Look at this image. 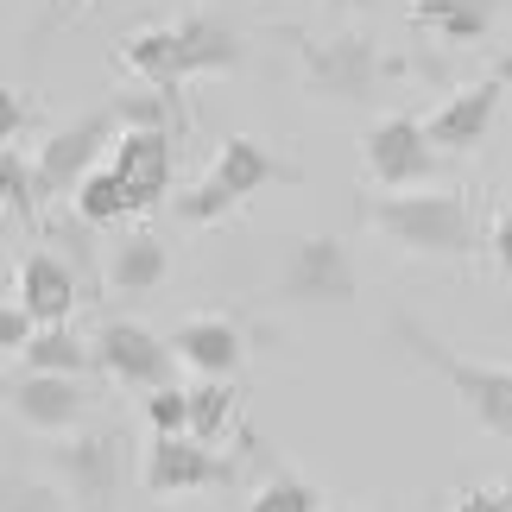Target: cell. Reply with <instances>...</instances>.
I'll use <instances>...</instances> for the list:
<instances>
[{"label": "cell", "mask_w": 512, "mask_h": 512, "mask_svg": "<svg viewBox=\"0 0 512 512\" xmlns=\"http://www.w3.org/2000/svg\"><path fill=\"white\" fill-rule=\"evenodd\" d=\"M228 209H234V196H228L222 184H215V177H209V184H196V190H184V196H177V215H184V222H196V228H203V222H222Z\"/></svg>", "instance_id": "4316f807"}, {"label": "cell", "mask_w": 512, "mask_h": 512, "mask_svg": "<svg viewBox=\"0 0 512 512\" xmlns=\"http://www.w3.org/2000/svg\"><path fill=\"white\" fill-rule=\"evenodd\" d=\"M146 424L152 437H177V430H190V386H152L146 392Z\"/></svg>", "instance_id": "cb8c5ba5"}, {"label": "cell", "mask_w": 512, "mask_h": 512, "mask_svg": "<svg viewBox=\"0 0 512 512\" xmlns=\"http://www.w3.org/2000/svg\"><path fill=\"white\" fill-rule=\"evenodd\" d=\"M247 512H323V494L298 475H272L260 494L247 500Z\"/></svg>", "instance_id": "603a6c76"}, {"label": "cell", "mask_w": 512, "mask_h": 512, "mask_svg": "<svg viewBox=\"0 0 512 512\" xmlns=\"http://www.w3.org/2000/svg\"><path fill=\"white\" fill-rule=\"evenodd\" d=\"M430 159H437V140L418 114H386L380 127H367L361 140V165L380 190H418L430 184Z\"/></svg>", "instance_id": "277c9868"}, {"label": "cell", "mask_w": 512, "mask_h": 512, "mask_svg": "<svg viewBox=\"0 0 512 512\" xmlns=\"http://www.w3.org/2000/svg\"><path fill=\"white\" fill-rule=\"evenodd\" d=\"M411 19L443 32L449 45H475L494 32V0H411Z\"/></svg>", "instance_id": "ac0fdd59"}, {"label": "cell", "mask_w": 512, "mask_h": 512, "mask_svg": "<svg viewBox=\"0 0 512 512\" xmlns=\"http://www.w3.org/2000/svg\"><path fill=\"white\" fill-rule=\"evenodd\" d=\"M234 64H241V38L222 19H209V13L177 19V70L184 76H222Z\"/></svg>", "instance_id": "9a60e30c"}, {"label": "cell", "mask_w": 512, "mask_h": 512, "mask_svg": "<svg viewBox=\"0 0 512 512\" xmlns=\"http://www.w3.org/2000/svg\"><path fill=\"white\" fill-rule=\"evenodd\" d=\"M304 83L317 95H329V102H373V89H380V51L361 32H342L329 45L304 38Z\"/></svg>", "instance_id": "52a82bcc"}, {"label": "cell", "mask_w": 512, "mask_h": 512, "mask_svg": "<svg viewBox=\"0 0 512 512\" xmlns=\"http://www.w3.org/2000/svg\"><path fill=\"white\" fill-rule=\"evenodd\" d=\"M95 367H102L114 386H127V392H152V386L177 380V348L159 342L140 323L114 317V323H102V336H95Z\"/></svg>", "instance_id": "8992f818"}, {"label": "cell", "mask_w": 512, "mask_h": 512, "mask_svg": "<svg viewBox=\"0 0 512 512\" xmlns=\"http://www.w3.org/2000/svg\"><path fill=\"white\" fill-rule=\"evenodd\" d=\"M165 272H171V253H165L159 234H146V228H133L127 241L108 247V285L127 291V298H146V291H159Z\"/></svg>", "instance_id": "2e32d148"}, {"label": "cell", "mask_w": 512, "mask_h": 512, "mask_svg": "<svg viewBox=\"0 0 512 512\" xmlns=\"http://www.w3.org/2000/svg\"><path fill=\"white\" fill-rule=\"evenodd\" d=\"M487 247H494V266H500V279L512 285V209H506L500 222H494V241H487Z\"/></svg>", "instance_id": "f546056e"}, {"label": "cell", "mask_w": 512, "mask_h": 512, "mask_svg": "<svg viewBox=\"0 0 512 512\" xmlns=\"http://www.w3.org/2000/svg\"><path fill=\"white\" fill-rule=\"evenodd\" d=\"M177 361L190 373H203V380H234V367H241V329L228 317H196L177 329Z\"/></svg>", "instance_id": "4fadbf2b"}, {"label": "cell", "mask_w": 512, "mask_h": 512, "mask_svg": "<svg viewBox=\"0 0 512 512\" xmlns=\"http://www.w3.org/2000/svg\"><path fill=\"white\" fill-rule=\"evenodd\" d=\"M114 121H121V114L102 108V114H83L76 127H57L51 140L38 146V159H32L38 190H45V196H76V184L95 171V159H102V152H114V140H121V133H114Z\"/></svg>", "instance_id": "5b68a950"}, {"label": "cell", "mask_w": 512, "mask_h": 512, "mask_svg": "<svg viewBox=\"0 0 512 512\" xmlns=\"http://www.w3.org/2000/svg\"><path fill=\"white\" fill-rule=\"evenodd\" d=\"M0 184H7V209H13V215H32V209H38V196H45V190H38V177H26V159H19V146L0 152Z\"/></svg>", "instance_id": "484cf974"}, {"label": "cell", "mask_w": 512, "mask_h": 512, "mask_svg": "<svg viewBox=\"0 0 512 512\" xmlns=\"http://www.w3.org/2000/svg\"><path fill=\"white\" fill-rule=\"evenodd\" d=\"M108 165L127 177L133 190V209H159L165 190H171V127H121V140H114Z\"/></svg>", "instance_id": "30bf717a"}, {"label": "cell", "mask_w": 512, "mask_h": 512, "mask_svg": "<svg viewBox=\"0 0 512 512\" xmlns=\"http://www.w3.org/2000/svg\"><path fill=\"white\" fill-rule=\"evenodd\" d=\"M19 121H26V95H19V89H0V127H7V146L19 140Z\"/></svg>", "instance_id": "4dcf8cb0"}, {"label": "cell", "mask_w": 512, "mask_h": 512, "mask_svg": "<svg viewBox=\"0 0 512 512\" xmlns=\"http://www.w3.org/2000/svg\"><path fill=\"white\" fill-rule=\"evenodd\" d=\"M76 215H83L89 228H108V222H127V215H140V209H133V190H127L121 171H114V165H95L83 184H76Z\"/></svg>", "instance_id": "ffe728a7"}, {"label": "cell", "mask_w": 512, "mask_h": 512, "mask_svg": "<svg viewBox=\"0 0 512 512\" xmlns=\"http://www.w3.org/2000/svg\"><path fill=\"white\" fill-rule=\"evenodd\" d=\"M392 336L405 342V354H418L430 373H443L449 392H456V405L487 430V437H512V367L462 361L456 348H443L424 323H411V317H392Z\"/></svg>", "instance_id": "7a4b0ae2"}, {"label": "cell", "mask_w": 512, "mask_h": 512, "mask_svg": "<svg viewBox=\"0 0 512 512\" xmlns=\"http://www.w3.org/2000/svg\"><path fill=\"white\" fill-rule=\"evenodd\" d=\"M336 13H361V7H373V0H329Z\"/></svg>", "instance_id": "1f68e13d"}, {"label": "cell", "mask_w": 512, "mask_h": 512, "mask_svg": "<svg viewBox=\"0 0 512 512\" xmlns=\"http://www.w3.org/2000/svg\"><path fill=\"white\" fill-rule=\"evenodd\" d=\"M279 298L285 304H354V266L336 234H298L279 266Z\"/></svg>", "instance_id": "3957f363"}, {"label": "cell", "mask_w": 512, "mask_h": 512, "mask_svg": "<svg viewBox=\"0 0 512 512\" xmlns=\"http://www.w3.org/2000/svg\"><path fill=\"white\" fill-rule=\"evenodd\" d=\"M215 184H222L234 203H247L253 190H266V184H279V177H298V165H285L272 146H260V140H247V133H234V140L222 146V159H215Z\"/></svg>", "instance_id": "5bb4252c"}, {"label": "cell", "mask_w": 512, "mask_h": 512, "mask_svg": "<svg viewBox=\"0 0 512 512\" xmlns=\"http://www.w3.org/2000/svg\"><path fill=\"white\" fill-rule=\"evenodd\" d=\"M456 512H512V487L481 481V487H468V494L456 500Z\"/></svg>", "instance_id": "f1b7e54d"}, {"label": "cell", "mask_w": 512, "mask_h": 512, "mask_svg": "<svg viewBox=\"0 0 512 512\" xmlns=\"http://www.w3.org/2000/svg\"><path fill=\"white\" fill-rule=\"evenodd\" d=\"M121 64L133 76H146V83H159V89H177L184 83V70H177V26H140L121 45Z\"/></svg>", "instance_id": "d6986e66"}, {"label": "cell", "mask_w": 512, "mask_h": 512, "mask_svg": "<svg viewBox=\"0 0 512 512\" xmlns=\"http://www.w3.org/2000/svg\"><path fill=\"white\" fill-rule=\"evenodd\" d=\"M57 7H64V13H70V7H83V0H57Z\"/></svg>", "instance_id": "e575fe53"}, {"label": "cell", "mask_w": 512, "mask_h": 512, "mask_svg": "<svg viewBox=\"0 0 512 512\" xmlns=\"http://www.w3.org/2000/svg\"><path fill=\"white\" fill-rule=\"evenodd\" d=\"M51 468L64 475L70 500L83 512H108L114 487H121V443L114 437H76V443H57L51 449Z\"/></svg>", "instance_id": "9c48e42d"}, {"label": "cell", "mask_w": 512, "mask_h": 512, "mask_svg": "<svg viewBox=\"0 0 512 512\" xmlns=\"http://www.w3.org/2000/svg\"><path fill=\"white\" fill-rule=\"evenodd\" d=\"M234 380H203V386H190V437H228V424H234Z\"/></svg>", "instance_id": "7402d4cb"}, {"label": "cell", "mask_w": 512, "mask_h": 512, "mask_svg": "<svg viewBox=\"0 0 512 512\" xmlns=\"http://www.w3.org/2000/svg\"><path fill=\"white\" fill-rule=\"evenodd\" d=\"M38 336V317H32V304L26 298H13V304H0V348L7 354H26V342Z\"/></svg>", "instance_id": "83f0119b"}, {"label": "cell", "mask_w": 512, "mask_h": 512, "mask_svg": "<svg viewBox=\"0 0 512 512\" xmlns=\"http://www.w3.org/2000/svg\"><path fill=\"white\" fill-rule=\"evenodd\" d=\"M367 228L386 234L392 247L405 253H430V260H462L475 247V222H468V203L456 190H386L380 203H367Z\"/></svg>", "instance_id": "6da1fadb"}, {"label": "cell", "mask_w": 512, "mask_h": 512, "mask_svg": "<svg viewBox=\"0 0 512 512\" xmlns=\"http://www.w3.org/2000/svg\"><path fill=\"white\" fill-rule=\"evenodd\" d=\"M26 367H38V373H83L95 367V348H83L70 336V323H38V336L26 342Z\"/></svg>", "instance_id": "44dd1931"}, {"label": "cell", "mask_w": 512, "mask_h": 512, "mask_svg": "<svg viewBox=\"0 0 512 512\" xmlns=\"http://www.w3.org/2000/svg\"><path fill=\"white\" fill-rule=\"evenodd\" d=\"M500 95H506V76L494 70L487 83H468L456 89L449 102L430 114V140H437V152H475L487 140V127H494V114H500Z\"/></svg>", "instance_id": "8fae6325"}, {"label": "cell", "mask_w": 512, "mask_h": 512, "mask_svg": "<svg viewBox=\"0 0 512 512\" xmlns=\"http://www.w3.org/2000/svg\"><path fill=\"white\" fill-rule=\"evenodd\" d=\"M266 7H304V0H266Z\"/></svg>", "instance_id": "836d02e7"}, {"label": "cell", "mask_w": 512, "mask_h": 512, "mask_svg": "<svg viewBox=\"0 0 512 512\" xmlns=\"http://www.w3.org/2000/svg\"><path fill=\"white\" fill-rule=\"evenodd\" d=\"M215 475H222V462H215V443L190 437V430L159 437V443L146 449V462H140L146 494H196V487H209Z\"/></svg>", "instance_id": "7c38bea8"}, {"label": "cell", "mask_w": 512, "mask_h": 512, "mask_svg": "<svg viewBox=\"0 0 512 512\" xmlns=\"http://www.w3.org/2000/svg\"><path fill=\"white\" fill-rule=\"evenodd\" d=\"M19 298L32 304L38 323H70V310H76V279H70V266L57 260V253H32V260L19 266Z\"/></svg>", "instance_id": "e0dca14e"}, {"label": "cell", "mask_w": 512, "mask_h": 512, "mask_svg": "<svg viewBox=\"0 0 512 512\" xmlns=\"http://www.w3.org/2000/svg\"><path fill=\"white\" fill-rule=\"evenodd\" d=\"M500 76H506V83H512V57H500Z\"/></svg>", "instance_id": "d6a6232c"}, {"label": "cell", "mask_w": 512, "mask_h": 512, "mask_svg": "<svg viewBox=\"0 0 512 512\" xmlns=\"http://www.w3.org/2000/svg\"><path fill=\"white\" fill-rule=\"evenodd\" d=\"M114 114H121V127H171V89H133L114 102Z\"/></svg>", "instance_id": "d4e9b609"}, {"label": "cell", "mask_w": 512, "mask_h": 512, "mask_svg": "<svg viewBox=\"0 0 512 512\" xmlns=\"http://www.w3.org/2000/svg\"><path fill=\"white\" fill-rule=\"evenodd\" d=\"M13 418L26 424V430H45V437H64V430H76L83 424V405H89V392H83V380L76 373H38V367H26L13 380Z\"/></svg>", "instance_id": "ba28073f"}, {"label": "cell", "mask_w": 512, "mask_h": 512, "mask_svg": "<svg viewBox=\"0 0 512 512\" xmlns=\"http://www.w3.org/2000/svg\"><path fill=\"white\" fill-rule=\"evenodd\" d=\"M329 512H348V506H329Z\"/></svg>", "instance_id": "d590c367"}]
</instances>
